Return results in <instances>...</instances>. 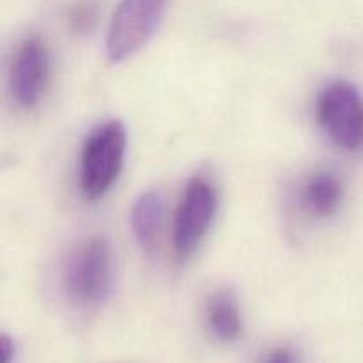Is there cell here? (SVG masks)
Returning <instances> with one entry per match:
<instances>
[{
	"label": "cell",
	"mask_w": 363,
	"mask_h": 363,
	"mask_svg": "<svg viewBox=\"0 0 363 363\" xmlns=\"http://www.w3.org/2000/svg\"><path fill=\"white\" fill-rule=\"evenodd\" d=\"M318 119L340 147H363V98L353 84L337 80L319 94Z\"/></svg>",
	"instance_id": "277c9868"
},
{
	"label": "cell",
	"mask_w": 363,
	"mask_h": 363,
	"mask_svg": "<svg viewBox=\"0 0 363 363\" xmlns=\"http://www.w3.org/2000/svg\"><path fill=\"white\" fill-rule=\"evenodd\" d=\"M0 350H2V363H13L14 354H16V347H14V342L11 340L9 335L4 333L2 339H0Z\"/></svg>",
	"instance_id": "8fae6325"
},
{
	"label": "cell",
	"mask_w": 363,
	"mask_h": 363,
	"mask_svg": "<svg viewBox=\"0 0 363 363\" xmlns=\"http://www.w3.org/2000/svg\"><path fill=\"white\" fill-rule=\"evenodd\" d=\"M305 208L319 218H328L342 202V186L330 172H319L307 181L303 190Z\"/></svg>",
	"instance_id": "9c48e42d"
},
{
	"label": "cell",
	"mask_w": 363,
	"mask_h": 363,
	"mask_svg": "<svg viewBox=\"0 0 363 363\" xmlns=\"http://www.w3.org/2000/svg\"><path fill=\"white\" fill-rule=\"evenodd\" d=\"M169 0H121L106 34V53L119 64L140 52L163 20Z\"/></svg>",
	"instance_id": "3957f363"
},
{
	"label": "cell",
	"mask_w": 363,
	"mask_h": 363,
	"mask_svg": "<svg viewBox=\"0 0 363 363\" xmlns=\"http://www.w3.org/2000/svg\"><path fill=\"white\" fill-rule=\"evenodd\" d=\"M50 78V53L38 35L25 39L11 69V92L21 108H32L45 94Z\"/></svg>",
	"instance_id": "8992f818"
},
{
	"label": "cell",
	"mask_w": 363,
	"mask_h": 363,
	"mask_svg": "<svg viewBox=\"0 0 363 363\" xmlns=\"http://www.w3.org/2000/svg\"><path fill=\"white\" fill-rule=\"evenodd\" d=\"M98 18V2L96 0H78L67 11V25L77 34L91 30Z\"/></svg>",
	"instance_id": "30bf717a"
},
{
	"label": "cell",
	"mask_w": 363,
	"mask_h": 363,
	"mask_svg": "<svg viewBox=\"0 0 363 363\" xmlns=\"http://www.w3.org/2000/svg\"><path fill=\"white\" fill-rule=\"evenodd\" d=\"M216 191L204 177H194L184 188L174 220V248L177 257L186 259L201 245L215 220Z\"/></svg>",
	"instance_id": "5b68a950"
},
{
	"label": "cell",
	"mask_w": 363,
	"mask_h": 363,
	"mask_svg": "<svg viewBox=\"0 0 363 363\" xmlns=\"http://www.w3.org/2000/svg\"><path fill=\"white\" fill-rule=\"evenodd\" d=\"M64 291L71 303L84 308L99 307L112 294L113 259L108 241L96 236L74 248L64 266Z\"/></svg>",
	"instance_id": "6da1fadb"
},
{
	"label": "cell",
	"mask_w": 363,
	"mask_h": 363,
	"mask_svg": "<svg viewBox=\"0 0 363 363\" xmlns=\"http://www.w3.org/2000/svg\"><path fill=\"white\" fill-rule=\"evenodd\" d=\"M262 363H294V357L289 350H275L273 353L268 354Z\"/></svg>",
	"instance_id": "7c38bea8"
},
{
	"label": "cell",
	"mask_w": 363,
	"mask_h": 363,
	"mask_svg": "<svg viewBox=\"0 0 363 363\" xmlns=\"http://www.w3.org/2000/svg\"><path fill=\"white\" fill-rule=\"evenodd\" d=\"M206 321L209 330L222 342H234L243 332L240 307L230 291L223 289L213 294L206 307Z\"/></svg>",
	"instance_id": "ba28073f"
},
{
	"label": "cell",
	"mask_w": 363,
	"mask_h": 363,
	"mask_svg": "<svg viewBox=\"0 0 363 363\" xmlns=\"http://www.w3.org/2000/svg\"><path fill=\"white\" fill-rule=\"evenodd\" d=\"M165 202L158 191H145L131 208V229L138 245L151 254L162 233Z\"/></svg>",
	"instance_id": "52a82bcc"
},
{
	"label": "cell",
	"mask_w": 363,
	"mask_h": 363,
	"mask_svg": "<svg viewBox=\"0 0 363 363\" xmlns=\"http://www.w3.org/2000/svg\"><path fill=\"white\" fill-rule=\"evenodd\" d=\"M126 144V128L121 121H108L89 135L80 156V190L87 201H99L116 184Z\"/></svg>",
	"instance_id": "7a4b0ae2"
}]
</instances>
